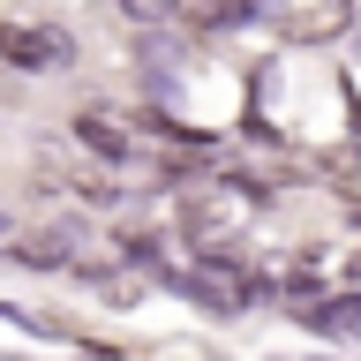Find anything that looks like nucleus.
Returning a JSON list of instances; mask_svg holds the SVG:
<instances>
[{"mask_svg":"<svg viewBox=\"0 0 361 361\" xmlns=\"http://www.w3.org/2000/svg\"><path fill=\"white\" fill-rule=\"evenodd\" d=\"M0 61L23 68V75H61V68H75V38H68L61 23H38V16H8L0 23Z\"/></svg>","mask_w":361,"mask_h":361,"instance_id":"f257e3e1","label":"nucleus"},{"mask_svg":"<svg viewBox=\"0 0 361 361\" xmlns=\"http://www.w3.org/2000/svg\"><path fill=\"white\" fill-rule=\"evenodd\" d=\"M346 23H354V0H309V8H293L286 16V38H338V30H346Z\"/></svg>","mask_w":361,"mask_h":361,"instance_id":"f03ea898","label":"nucleus"},{"mask_svg":"<svg viewBox=\"0 0 361 361\" xmlns=\"http://www.w3.org/2000/svg\"><path fill=\"white\" fill-rule=\"evenodd\" d=\"M75 135H83V151H98L106 166H121V158H128V128H121L106 106H83V113H75Z\"/></svg>","mask_w":361,"mask_h":361,"instance_id":"7ed1b4c3","label":"nucleus"},{"mask_svg":"<svg viewBox=\"0 0 361 361\" xmlns=\"http://www.w3.org/2000/svg\"><path fill=\"white\" fill-rule=\"evenodd\" d=\"M16 264H30V271L75 264V241H68V233H53V226H38V233H23V241H16Z\"/></svg>","mask_w":361,"mask_h":361,"instance_id":"20e7f679","label":"nucleus"},{"mask_svg":"<svg viewBox=\"0 0 361 361\" xmlns=\"http://www.w3.org/2000/svg\"><path fill=\"white\" fill-rule=\"evenodd\" d=\"M121 8V23H135V30H166V23L180 16V0H113Z\"/></svg>","mask_w":361,"mask_h":361,"instance_id":"39448f33","label":"nucleus"}]
</instances>
